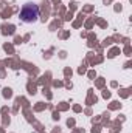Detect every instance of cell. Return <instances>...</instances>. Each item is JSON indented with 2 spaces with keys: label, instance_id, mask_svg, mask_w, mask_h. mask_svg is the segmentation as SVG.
<instances>
[{
  "label": "cell",
  "instance_id": "6da1fadb",
  "mask_svg": "<svg viewBox=\"0 0 132 133\" xmlns=\"http://www.w3.org/2000/svg\"><path fill=\"white\" fill-rule=\"evenodd\" d=\"M39 14H40L39 5H36L33 2H27V3L22 6V9H20L19 17H20V20H22L23 23H34V22L39 20Z\"/></svg>",
  "mask_w": 132,
  "mask_h": 133
}]
</instances>
